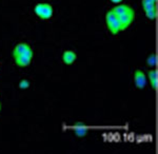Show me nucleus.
I'll return each instance as SVG.
<instances>
[{
  "instance_id": "4",
  "label": "nucleus",
  "mask_w": 158,
  "mask_h": 154,
  "mask_svg": "<svg viewBox=\"0 0 158 154\" xmlns=\"http://www.w3.org/2000/svg\"><path fill=\"white\" fill-rule=\"evenodd\" d=\"M16 65L20 66V68H25L31 63V61L33 59V50H30L29 52L22 54L20 56H17V57L14 58Z\"/></svg>"
},
{
  "instance_id": "2",
  "label": "nucleus",
  "mask_w": 158,
  "mask_h": 154,
  "mask_svg": "<svg viewBox=\"0 0 158 154\" xmlns=\"http://www.w3.org/2000/svg\"><path fill=\"white\" fill-rule=\"evenodd\" d=\"M34 12L40 19L47 20L53 16V6L49 3H38L34 7Z\"/></svg>"
},
{
  "instance_id": "9",
  "label": "nucleus",
  "mask_w": 158,
  "mask_h": 154,
  "mask_svg": "<svg viewBox=\"0 0 158 154\" xmlns=\"http://www.w3.org/2000/svg\"><path fill=\"white\" fill-rule=\"evenodd\" d=\"M148 77H149L150 83H151V86L153 87V89L156 90L157 89V71L150 70L149 74H148Z\"/></svg>"
},
{
  "instance_id": "14",
  "label": "nucleus",
  "mask_w": 158,
  "mask_h": 154,
  "mask_svg": "<svg viewBox=\"0 0 158 154\" xmlns=\"http://www.w3.org/2000/svg\"><path fill=\"white\" fill-rule=\"evenodd\" d=\"M111 1L113 2V3H117V4H118V3H120L122 0H111Z\"/></svg>"
},
{
  "instance_id": "11",
  "label": "nucleus",
  "mask_w": 158,
  "mask_h": 154,
  "mask_svg": "<svg viewBox=\"0 0 158 154\" xmlns=\"http://www.w3.org/2000/svg\"><path fill=\"white\" fill-rule=\"evenodd\" d=\"M146 13V16L149 18V19H155L157 16V10L156 7H153V9H150V10H147V11H144Z\"/></svg>"
},
{
  "instance_id": "3",
  "label": "nucleus",
  "mask_w": 158,
  "mask_h": 154,
  "mask_svg": "<svg viewBox=\"0 0 158 154\" xmlns=\"http://www.w3.org/2000/svg\"><path fill=\"white\" fill-rule=\"evenodd\" d=\"M119 21H120L121 25V31H124L126 29L131 25V24L133 22L134 18H135V13L134 10L131 6H128V9L126 10L123 13H121L120 15H118Z\"/></svg>"
},
{
  "instance_id": "7",
  "label": "nucleus",
  "mask_w": 158,
  "mask_h": 154,
  "mask_svg": "<svg viewBox=\"0 0 158 154\" xmlns=\"http://www.w3.org/2000/svg\"><path fill=\"white\" fill-rule=\"evenodd\" d=\"M77 55L74 51H64V53L62 54V60L65 65H72L75 62Z\"/></svg>"
},
{
  "instance_id": "5",
  "label": "nucleus",
  "mask_w": 158,
  "mask_h": 154,
  "mask_svg": "<svg viewBox=\"0 0 158 154\" xmlns=\"http://www.w3.org/2000/svg\"><path fill=\"white\" fill-rule=\"evenodd\" d=\"M134 81L137 88L143 89L147 84V76L141 70H136L134 73Z\"/></svg>"
},
{
  "instance_id": "1",
  "label": "nucleus",
  "mask_w": 158,
  "mask_h": 154,
  "mask_svg": "<svg viewBox=\"0 0 158 154\" xmlns=\"http://www.w3.org/2000/svg\"><path fill=\"white\" fill-rule=\"evenodd\" d=\"M106 25H108V29L113 35L118 34L121 31V25H120V21H119V18L112 10L106 13Z\"/></svg>"
},
{
  "instance_id": "8",
  "label": "nucleus",
  "mask_w": 158,
  "mask_h": 154,
  "mask_svg": "<svg viewBox=\"0 0 158 154\" xmlns=\"http://www.w3.org/2000/svg\"><path fill=\"white\" fill-rule=\"evenodd\" d=\"M74 132H75V134L77 135L78 137H83V136H85L86 133H88V128H86L82 122H77L75 126Z\"/></svg>"
},
{
  "instance_id": "6",
  "label": "nucleus",
  "mask_w": 158,
  "mask_h": 154,
  "mask_svg": "<svg viewBox=\"0 0 158 154\" xmlns=\"http://www.w3.org/2000/svg\"><path fill=\"white\" fill-rule=\"evenodd\" d=\"M30 50H32V48H31L27 43H25V42L18 43V45L14 48V50H13V57L15 58V57H17V56L22 55V54L29 52Z\"/></svg>"
},
{
  "instance_id": "12",
  "label": "nucleus",
  "mask_w": 158,
  "mask_h": 154,
  "mask_svg": "<svg viewBox=\"0 0 158 154\" xmlns=\"http://www.w3.org/2000/svg\"><path fill=\"white\" fill-rule=\"evenodd\" d=\"M148 65L150 66H155V65H156V55L155 54H151L148 57Z\"/></svg>"
},
{
  "instance_id": "10",
  "label": "nucleus",
  "mask_w": 158,
  "mask_h": 154,
  "mask_svg": "<svg viewBox=\"0 0 158 154\" xmlns=\"http://www.w3.org/2000/svg\"><path fill=\"white\" fill-rule=\"evenodd\" d=\"M142 7L144 11L156 7V0H142Z\"/></svg>"
},
{
  "instance_id": "15",
  "label": "nucleus",
  "mask_w": 158,
  "mask_h": 154,
  "mask_svg": "<svg viewBox=\"0 0 158 154\" xmlns=\"http://www.w3.org/2000/svg\"><path fill=\"white\" fill-rule=\"evenodd\" d=\"M0 110H1V104H0Z\"/></svg>"
},
{
  "instance_id": "13",
  "label": "nucleus",
  "mask_w": 158,
  "mask_h": 154,
  "mask_svg": "<svg viewBox=\"0 0 158 154\" xmlns=\"http://www.w3.org/2000/svg\"><path fill=\"white\" fill-rule=\"evenodd\" d=\"M30 87V81L27 80V79H22L21 81L19 83V88L22 89V90H25Z\"/></svg>"
}]
</instances>
